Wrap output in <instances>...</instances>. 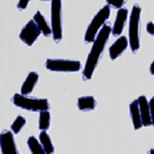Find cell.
<instances>
[{"instance_id":"44dd1931","label":"cell","mask_w":154,"mask_h":154,"mask_svg":"<svg viewBox=\"0 0 154 154\" xmlns=\"http://www.w3.org/2000/svg\"><path fill=\"white\" fill-rule=\"evenodd\" d=\"M149 104L152 124L154 126V97H152L150 100Z\"/></svg>"},{"instance_id":"cb8c5ba5","label":"cell","mask_w":154,"mask_h":154,"mask_svg":"<svg viewBox=\"0 0 154 154\" xmlns=\"http://www.w3.org/2000/svg\"><path fill=\"white\" fill-rule=\"evenodd\" d=\"M150 72L152 75H154V60L150 67Z\"/></svg>"},{"instance_id":"7402d4cb","label":"cell","mask_w":154,"mask_h":154,"mask_svg":"<svg viewBox=\"0 0 154 154\" xmlns=\"http://www.w3.org/2000/svg\"><path fill=\"white\" fill-rule=\"evenodd\" d=\"M30 0H19L17 7L20 10H23L26 8Z\"/></svg>"},{"instance_id":"2e32d148","label":"cell","mask_w":154,"mask_h":154,"mask_svg":"<svg viewBox=\"0 0 154 154\" xmlns=\"http://www.w3.org/2000/svg\"><path fill=\"white\" fill-rule=\"evenodd\" d=\"M39 140L45 153L51 154L54 152V148L50 137L45 131H42L39 134Z\"/></svg>"},{"instance_id":"ffe728a7","label":"cell","mask_w":154,"mask_h":154,"mask_svg":"<svg viewBox=\"0 0 154 154\" xmlns=\"http://www.w3.org/2000/svg\"><path fill=\"white\" fill-rule=\"evenodd\" d=\"M108 5L115 8H120L125 3V0H106Z\"/></svg>"},{"instance_id":"5bb4252c","label":"cell","mask_w":154,"mask_h":154,"mask_svg":"<svg viewBox=\"0 0 154 154\" xmlns=\"http://www.w3.org/2000/svg\"><path fill=\"white\" fill-rule=\"evenodd\" d=\"M130 112L134 129L140 128L142 127V123L137 100L133 101L130 104Z\"/></svg>"},{"instance_id":"9a60e30c","label":"cell","mask_w":154,"mask_h":154,"mask_svg":"<svg viewBox=\"0 0 154 154\" xmlns=\"http://www.w3.org/2000/svg\"><path fill=\"white\" fill-rule=\"evenodd\" d=\"M96 101L91 96L80 97L78 100V106L81 110L87 111L94 109L96 106Z\"/></svg>"},{"instance_id":"e0dca14e","label":"cell","mask_w":154,"mask_h":154,"mask_svg":"<svg viewBox=\"0 0 154 154\" xmlns=\"http://www.w3.org/2000/svg\"><path fill=\"white\" fill-rule=\"evenodd\" d=\"M27 144L32 153L34 154H46L43 147L34 137H29Z\"/></svg>"},{"instance_id":"7c38bea8","label":"cell","mask_w":154,"mask_h":154,"mask_svg":"<svg viewBox=\"0 0 154 154\" xmlns=\"http://www.w3.org/2000/svg\"><path fill=\"white\" fill-rule=\"evenodd\" d=\"M38 75L37 72H32L29 73L22 85L21 89L22 94L27 95L31 93L38 82Z\"/></svg>"},{"instance_id":"7a4b0ae2","label":"cell","mask_w":154,"mask_h":154,"mask_svg":"<svg viewBox=\"0 0 154 154\" xmlns=\"http://www.w3.org/2000/svg\"><path fill=\"white\" fill-rule=\"evenodd\" d=\"M12 102L17 107L32 111L48 110L50 105L46 99L29 97L26 95L16 94L12 99Z\"/></svg>"},{"instance_id":"8fae6325","label":"cell","mask_w":154,"mask_h":154,"mask_svg":"<svg viewBox=\"0 0 154 154\" xmlns=\"http://www.w3.org/2000/svg\"><path fill=\"white\" fill-rule=\"evenodd\" d=\"M128 46V41L126 37L123 36L118 38L109 48V56L111 60H115L119 57Z\"/></svg>"},{"instance_id":"d4e9b609","label":"cell","mask_w":154,"mask_h":154,"mask_svg":"<svg viewBox=\"0 0 154 154\" xmlns=\"http://www.w3.org/2000/svg\"><path fill=\"white\" fill-rule=\"evenodd\" d=\"M42 1H49V0H42Z\"/></svg>"},{"instance_id":"52a82bcc","label":"cell","mask_w":154,"mask_h":154,"mask_svg":"<svg viewBox=\"0 0 154 154\" xmlns=\"http://www.w3.org/2000/svg\"><path fill=\"white\" fill-rule=\"evenodd\" d=\"M41 32L36 23L31 20L22 29L20 38L26 45L31 46L36 40Z\"/></svg>"},{"instance_id":"603a6c76","label":"cell","mask_w":154,"mask_h":154,"mask_svg":"<svg viewBox=\"0 0 154 154\" xmlns=\"http://www.w3.org/2000/svg\"><path fill=\"white\" fill-rule=\"evenodd\" d=\"M147 31L151 35H154V24L152 22H149L147 25Z\"/></svg>"},{"instance_id":"6da1fadb","label":"cell","mask_w":154,"mask_h":154,"mask_svg":"<svg viewBox=\"0 0 154 154\" xmlns=\"http://www.w3.org/2000/svg\"><path fill=\"white\" fill-rule=\"evenodd\" d=\"M111 31L110 23H106L95 38L83 72V78L85 80L91 79L108 42Z\"/></svg>"},{"instance_id":"9c48e42d","label":"cell","mask_w":154,"mask_h":154,"mask_svg":"<svg viewBox=\"0 0 154 154\" xmlns=\"http://www.w3.org/2000/svg\"><path fill=\"white\" fill-rule=\"evenodd\" d=\"M128 16V11L126 8H121L117 12L115 23L111 30L114 36H118L123 32Z\"/></svg>"},{"instance_id":"ba28073f","label":"cell","mask_w":154,"mask_h":154,"mask_svg":"<svg viewBox=\"0 0 154 154\" xmlns=\"http://www.w3.org/2000/svg\"><path fill=\"white\" fill-rule=\"evenodd\" d=\"M1 147L3 154H17L13 134L10 131L4 130L1 135Z\"/></svg>"},{"instance_id":"3957f363","label":"cell","mask_w":154,"mask_h":154,"mask_svg":"<svg viewBox=\"0 0 154 154\" xmlns=\"http://www.w3.org/2000/svg\"><path fill=\"white\" fill-rule=\"evenodd\" d=\"M141 9L137 4L132 9L129 23V37L131 49L135 53L139 49L140 25Z\"/></svg>"},{"instance_id":"8992f818","label":"cell","mask_w":154,"mask_h":154,"mask_svg":"<svg viewBox=\"0 0 154 154\" xmlns=\"http://www.w3.org/2000/svg\"><path fill=\"white\" fill-rule=\"evenodd\" d=\"M45 66L51 71L63 72H76L82 67L79 61L62 59H49L47 60Z\"/></svg>"},{"instance_id":"d6986e66","label":"cell","mask_w":154,"mask_h":154,"mask_svg":"<svg viewBox=\"0 0 154 154\" xmlns=\"http://www.w3.org/2000/svg\"><path fill=\"white\" fill-rule=\"evenodd\" d=\"M26 120L23 117L19 116L12 123L11 128L15 134L18 133L25 124Z\"/></svg>"},{"instance_id":"277c9868","label":"cell","mask_w":154,"mask_h":154,"mask_svg":"<svg viewBox=\"0 0 154 154\" xmlns=\"http://www.w3.org/2000/svg\"><path fill=\"white\" fill-rule=\"evenodd\" d=\"M110 14V9L109 5L104 6L96 14L89 25L85 34V41L86 43H91L94 41L99 30L106 24Z\"/></svg>"},{"instance_id":"ac0fdd59","label":"cell","mask_w":154,"mask_h":154,"mask_svg":"<svg viewBox=\"0 0 154 154\" xmlns=\"http://www.w3.org/2000/svg\"><path fill=\"white\" fill-rule=\"evenodd\" d=\"M50 115L48 110L40 112L39 120V128L42 131L48 130L50 126Z\"/></svg>"},{"instance_id":"30bf717a","label":"cell","mask_w":154,"mask_h":154,"mask_svg":"<svg viewBox=\"0 0 154 154\" xmlns=\"http://www.w3.org/2000/svg\"><path fill=\"white\" fill-rule=\"evenodd\" d=\"M142 124L149 126L152 124L149 103L145 96H140L137 100Z\"/></svg>"},{"instance_id":"5b68a950","label":"cell","mask_w":154,"mask_h":154,"mask_svg":"<svg viewBox=\"0 0 154 154\" xmlns=\"http://www.w3.org/2000/svg\"><path fill=\"white\" fill-rule=\"evenodd\" d=\"M61 10V0H52L51 29L53 39L57 42H60L62 38Z\"/></svg>"},{"instance_id":"4fadbf2b","label":"cell","mask_w":154,"mask_h":154,"mask_svg":"<svg viewBox=\"0 0 154 154\" xmlns=\"http://www.w3.org/2000/svg\"><path fill=\"white\" fill-rule=\"evenodd\" d=\"M34 20L41 32L45 36H50L52 33V29H51L46 19L40 12H38L35 14L34 16Z\"/></svg>"}]
</instances>
